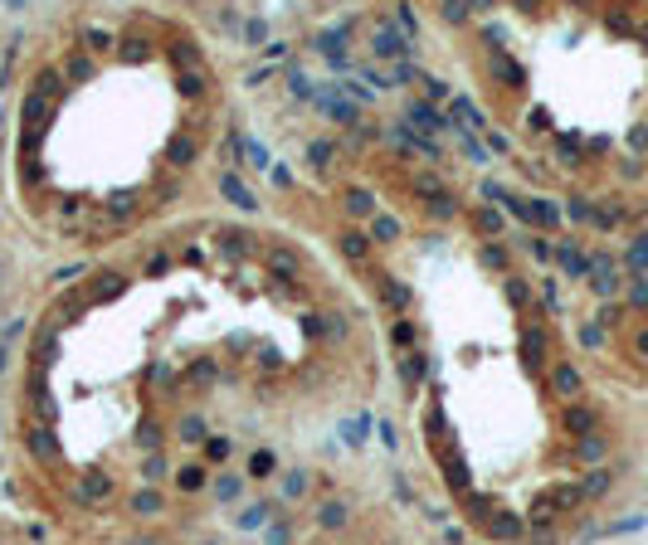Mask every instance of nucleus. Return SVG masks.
I'll return each mask as SVG.
<instances>
[{"label": "nucleus", "mask_w": 648, "mask_h": 545, "mask_svg": "<svg viewBox=\"0 0 648 545\" xmlns=\"http://www.w3.org/2000/svg\"><path fill=\"white\" fill-rule=\"evenodd\" d=\"M205 73L137 15L74 34L30 78L20 171L74 229H127L176 190L205 146Z\"/></svg>", "instance_id": "nucleus-1"}]
</instances>
